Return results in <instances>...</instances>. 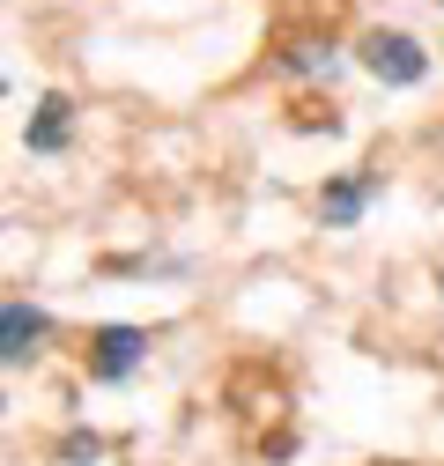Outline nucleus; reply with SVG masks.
<instances>
[{
  "mask_svg": "<svg viewBox=\"0 0 444 466\" xmlns=\"http://www.w3.org/2000/svg\"><path fill=\"white\" fill-rule=\"evenodd\" d=\"M363 67H370L378 82L408 89V82H422V75H429V52H422L408 30H370V37H363Z\"/></svg>",
  "mask_w": 444,
  "mask_h": 466,
  "instance_id": "f257e3e1",
  "label": "nucleus"
},
{
  "mask_svg": "<svg viewBox=\"0 0 444 466\" xmlns=\"http://www.w3.org/2000/svg\"><path fill=\"white\" fill-rule=\"evenodd\" d=\"M0 340H8L0 356H8V363H23L30 348L45 340V311H30V304H8V311H0Z\"/></svg>",
  "mask_w": 444,
  "mask_h": 466,
  "instance_id": "f03ea898",
  "label": "nucleus"
},
{
  "mask_svg": "<svg viewBox=\"0 0 444 466\" xmlns=\"http://www.w3.org/2000/svg\"><path fill=\"white\" fill-rule=\"evenodd\" d=\"M134 363H141V333H134V326H104V333H96V370H104V378H126Z\"/></svg>",
  "mask_w": 444,
  "mask_h": 466,
  "instance_id": "7ed1b4c3",
  "label": "nucleus"
},
{
  "mask_svg": "<svg viewBox=\"0 0 444 466\" xmlns=\"http://www.w3.org/2000/svg\"><path fill=\"white\" fill-rule=\"evenodd\" d=\"M60 141H67V96H45L30 119V148H60Z\"/></svg>",
  "mask_w": 444,
  "mask_h": 466,
  "instance_id": "20e7f679",
  "label": "nucleus"
},
{
  "mask_svg": "<svg viewBox=\"0 0 444 466\" xmlns=\"http://www.w3.org/2000/svg\"><path fill=\"white\" fill-rule=\"evenodd\" d=\"M363 200H370V178L333 186V193H326V222H356V215H363Z\"/></svg>",
  "mask_w": 444,
  "mask_h": 466,
  "instance_id": "39448f33",
  "label": "nucleus"
}]
</instances>
